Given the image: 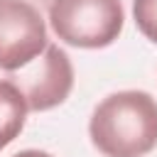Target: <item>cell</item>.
<instances>
[{
	"instance_id": "obj_6",
	"label": "cell",
	"mask_w": 157,
	"mask_h": 157,
	"mask_svg": "<svg viewBox=\"0 0 157 157\" xmlns=\"http://www.w3.org/2000/svg\"><path fill=\"white\" fill-rule=\"evenodd\" d=\"M132 20L142 37L157 44V0H132Z\"/></svg>"
},
{
	"instance_id": "obj_2",
	"label": "cell",
	"mask_w": 157,
	"mask_h": 157,
	"mask_svg": "<svg viewBox=\"0 0 157 157\" xmlns=\"http://www.w3.org/2000/svg\"><path fill=\"white\" fill-rule=\"evenodd\" d=\"M49 25L69 47L103 49L120 37L125 10L120 0H52Z\"/></svg>"
},
{
	"instance_id": "obj_5",
	"label": "cell",
	"mask_w": 157,
	"mask_h": 157,
	"mask_svg": "<svg viewBox=\"0 0 157 157\" xmlns=\"http://www.w3.org/2000/svg\"><path fill=\"white\" fill-rule=\"evenodd\" d=\"M27 98L12 78H0V150H5L27 123Z\"/></svg>"
},
{
	"instance_id": "obj_1",
	"label": "cell",
	"mask_w": 157,
	"mask_h": 157,
	"mask_svg": "<svg viewBox=\"0 0 157 157\" xmlns=\"http://www.w3.org/2000/svg\"><path fill=\"white\" fill-rule=\"evenodd\" d=\"M88 137L103 157H145L157 147V98L128 88L108 93L91 113Z\"/></svg>"
},
{
	"instance_id": "obj_4",
	"label": "cell",
	"mask_w": 157,
	"mask_h": 157,
	"mask_svg": "<svg viewBox=\"0 0 157 157\" xmlns=\"http://www.w3.org/2000/svg\"><path fill=\"white\" fill-rule=\"evenodd\" d=\"M27 98V108L34 113L52 110L61 105L74 88V64L59 44H47V49L25 69L12 76Z\"/></svg>"
},
{
	"instance_id": "obj_7",
	"label": "cell",
	"mask_w": 157,
	"mask_h": 157,
	"mask_svg": "<svg viewBox=\"0 0 157 157\" xmlns=\"http://www.w3.org/2000/svg\"><path fill=\"white\" fill-rule=\"evenodd\" d=\"M12 157H52V155L44 152V150H20V152L12 155Z\"/></svg>"
},
{
	"instance_id": "obj_3",
	"label": "cell",
	"mask_w": 157,
	"mask_h": 157,
	"mask_svg": "<svg viewBox=\"0 0 157 157\" xmlns=\"http://www.w3.org/2000/svg\"><path fill=\"white\" fill-rule=\"evenodd\" d=\"M49 44L42 12L29 0H0V69L15 74Z\"/></svg>"
}]
</instances>
